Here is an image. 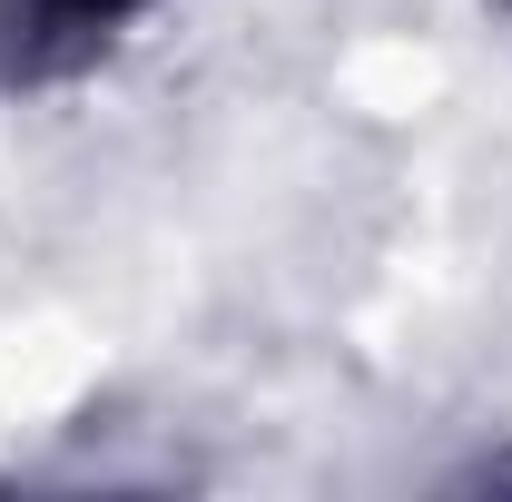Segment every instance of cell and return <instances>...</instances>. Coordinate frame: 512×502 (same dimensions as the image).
I'll return each mask as SVG.
<instances>
[{"label":"cell","instance_id":"cell-1","mask_svg":"<svg viewBox=\"0 0 512 502\" xmlns=\"http://www.w3.org/2000/svg\"><path fill=\"white\" fill-rule=\"evenodd\" d=\"M148 0H0V60L10 79H60V69L99 60Z\"/></svg>","mask_w":512,"mask_h":502}]
</instances>
